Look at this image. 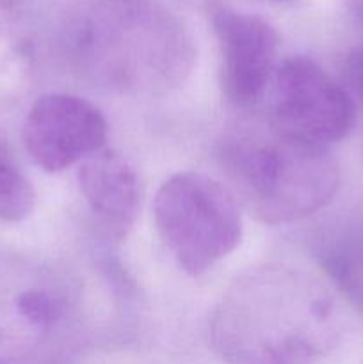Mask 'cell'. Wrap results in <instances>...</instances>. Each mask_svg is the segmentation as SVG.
<instances>
[{
    "label": "cell",
    "mask_w": 363,
    "mask_h": 364,
    "mask_svg": "<svg viewBox=\"0 0 363 364\" xmlns=\"http://www.w3.org/2000/svg\"><path fill=\"white\" fill-rule=\"evenodd\" d=\"M335 341L330 294L285 267H265L237 281L212 322L214 348L226 364H313Z\"/></svg>",
    "instance_id": "1"
},
{
    "label": "cell",
    "mask_w": 363,
    "mask_h": 364,
    "mask_svg": "<svg viewBox=\"0 0 363 364\" xmlns=\"http://www.w3.org/2000/svg\"><path fill=\"white\" fill-rule=\"evenodd\" d=\"M228 188L265 224H287L319 212L340 183L338 164L326 148L274 134L238 132L219 148Z\"/></svg>",
    "instance_id": "2"
},
{
    "label": "cell",
    "mask_w": 363,
    "mask_h": 364,
    "mask_svg": "<svg viewBox=\"0 0 363 364\" xmlns=\"http://www.w3.org/2000/svg\"><path fill=\"white\" fill-rule=\"evenodd\" d=\"M153 219L160 238L189 276H201L242 240L241 205L226 185L196 171L167 178Z\"/></svg>",
    "instance_id": "3"
},
{
    "label": "cell",
    "mask_w": 363,
    "mask_h": 364,
    "mask_svg": "<svg viewBox=\"0 0 363 364\" xmlns=\"http://www.w3.org/2000/svg\"><path fill=\"white\" fill-rule=\"evenodd\" d=\"M270 84L269 128L288 141L327 149L354 124L349 91L310 57L285 59Z\"/></svg>",
    "instance_id": "4"
},
{
    "label": "cell",
    "mask_w": 363,
    "mask_h": 364,
    "mask_svg": "<svg viewBox=\"0 0 363 364\" xmlns=\"http://www.w3.org/2000/svg\"><path fill=\"white\" fill-rule=\"evenodd\" d=\"M109 127L91 102L66 92L43 95L31 107L23 142L36 166L59 173L102 151Z\"/></svg>",
    "instance_id": "5"
},
{
    "label": "cell",
    "mask_w": 363,
    "mask_h": 364,
    "mask_svg": "<svg viewBox=\"0 0 363 364\" xmlns=\"http://www.w3.org/2000/svg\"><path fill=\"white\" fill-rule=\"evenodd\" d=\"M212 28L221 52V87L235 107H251L276 71L278 32L263 18L217 6Z\"/></svg>",
    "instance_id": "6"
},
{
    "label": "cell",
    "mask_w": 363,
    "mask_h": 364,
    "mask_svg": "<svg viewBox=\"0 0 363 364\" xmlns=\"http://www.w3.org/2000/svg\"><path fill=\"white\" fill-rule=\"evenodd\" d=\"M78 188L96 223L112 238L128 233L139 212V178L125 156L100 151L78 169Z\"/></svg>",
    "instance_id": "7"
},
{
    "label": "cell",
    "mask_w": 363,
    "mask_h": 364,
    "mask_svg": "<svg viewBox=\"0 0 363 364\" xmlns=\"http://www.w3.org/2000/svg\"><path fill=\"white\" fill-rule=\"evenodd\" d=\"M36 192L31 181L0 144V220L20 223L34 210Z\"/></svg>",
    "instance_id": "8"
},
{
    "label": "cell",
    "mask_w": 363,
    "mask_h": 364,
    "mask_svg": "<svg viewBox=\"0 0 363 364\" xmlns=\"http://www.w3.org/2000/svg\"><path fill=\"white\" fill-rule=\"evenodd\" d=\"M330 265L345 294L363 311V238L333 255Z\"/></svg>",
    "instance_id": "9"
},
{
    "label": "cell",
    "mask_w": 363,
    "mask_h": 364,
    "mask_svg": "<svg viewBox=\"0 0 363 364\" xmlns=\"http://www.w3.org/2000/svg\"><path fill=\"white\" fill-rule=\"evenodd\" d=\"M18 309L28 323L34 326H52L63 316V302L43 290H28L18 301Z\"/></svg>",
    "instance_id": "10"
},
{
    "label": "cell",
    "mask_w": 363,
    "mask_h": 364,
    "mask_svg": "<svg viewBox=\"0 0 363 364\" xmlns=\"http://www.w3.org/2000/svg\"><path fill=\"white\" fill-rule=\"evenodd\" d=\"M344 78L347 87L363 100V46L354 48L345 57Z\"/></svg>",
    "instance_id": "11"
},
{
    "label": "cell",
    "mask_w": 363,
    "mask_h": 364,
    "mask_svg": "<svg viewBox=\"0 0 363 364\" xmlns=\"http://www.w3.org/2000/svg\"><path fill=\"white\" fill-rule=\"evenodd\" d=\"M354 14L359 21H363V0H354Z\"/></svg>",
    "instance_id": "12"
}]
</instances>
